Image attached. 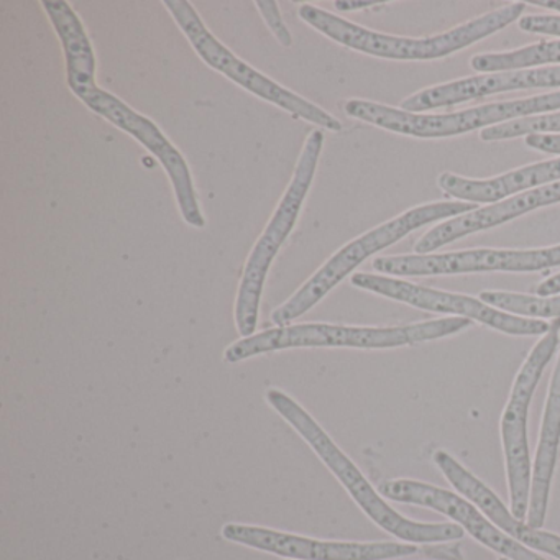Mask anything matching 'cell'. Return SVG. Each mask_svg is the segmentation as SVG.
Segmentation results:
<instances>
[{
  "mask_svg": "<svg viewBox=\"0 0 560 560\" xmlns=\"http://www.w3.org/2000/svg\"><path fill=\"white\" fill-rule=\"evenodd\" d=\"M524 11H526L524 2H513L480 15L467 24L451 28L445 34L424 38L380 34L311 4L301 5L300 18L324 37L350 50L360 51L370 57L386 58V60L429 61L451 57L477 42L491 37L497 32L510 27L514 22H520Z\"/></svg>",
  "mask_w": 560,
  "mask_h": 560,
  "instance_id": "cell-1",
  "label": "cell"
},
{
  "mask_svg": "<svg viewBox=\"0 0 560 560\" xmlns=\"http://www.w3.org/2000/svg\"><path fill=\"white\" fill-rule=\"evenodd\" d=\"M267 401L271 408L311 445L326 467L346 487L363 513L386 533L415 544L451 542L464 537L465 530L455 523H418L393 510L378 491L363 477L357 465L334 444L327 432L314 421L313 416L280 389H268Z\"/></svg>",
  "mask_w": 560,
  "mask_h": 560,
  "instance_id": "cell-2",
  "label": "cell"
},
{
  "mask_svg": "<svg viewBox=\"0 0 560 560\" xmlns=\"http://www.w3.org/2000/svg\"><path fill=\"white\" fill-rule=\"evenodd\" d=\"M464 317L425 320L396 327H353L336 324H296L275 327L232 343L224 353L228 363H238L261 353L303 347H347V349H395L452 336L470 327Z\"/></svg>",
  "mask_w": 560,
  "mask_h": 560,
  "instance_id": "cell-3",
  "label": "cell"
},
{
  "mask_svg": "<svg viewBox=\"0 0 560 560\" xmlns=\"http://www.w3.org/2000/svg\"><path fill=\"white\" fill-rule=\"evenodd\" d=\"M475 209L477 206L470 205V202H431V205L409 209V211L396 215L392 221L353 238L352 242L337 250L287 303L277 307L271 313V320L277 324V327L290 326L291 320L298 319L307 311L313 310L366 258L392 247L396 242L424 225L444 221V219L448 221V219L458 218V215L467 214Z\"/></svg>",
  "mask_w": 560,
  "mask_h": 560,
  "instance_id": "cell-4",
  "label": "cell"
},
{
  "mask_svg": "<svg viewBox=\"0 0 560 560\" xmlns=\"http://www.w3.org/2000/svg\"><path fill=\"white\" fill-rule=\"evenodd\" d=\"M323 147V130H313L301 150L293 178H291L283 198L278 202L264 234L255 242L254 248L248 255L241 287H238L237 301H235V326L242 337L254 336L257 330L258 313H260L268 271H270L277 255L280 254L284 242L293 232L298 218L303 211L304 202H306L311 185L316 176Z\"/></svg>",
  "mask_w": 560,
  "mask_h": 560,
  "instance_id": "cell-5",
  "label": "cell"
},
{
  "mask_svg": "<svg viewBox=\"0 0 560 560\" xmlns=\"http://www.w3.org/2000/svg\"><path fill=\"white\" fill-rule=\"evenodd\" d=\"M347 116L372 124L388 132L418 139H447L478 129H490L513 120L559 113L560 91L527 100L485 104L452 114H415L383 106L365 100H349L343 104Z\"/></svg>",
  "mask_w": 560,
  "mask_h": 560,
  "instance_id": "cell-6",
  "label": "cell"
},
{
  "mask_svg": "<svg viewBox=\"0 0 560 560\" xmlns=\"http://www.w3.org/2000/svg\"><path fill=\"white\" fill-rule=\"evenodd\" d=\"M71 93L97 116L116 126L122 132L129 133L140 145L145 147L168 175L175 191L176 205L183 221L191 228L202 229L206 225L205 214L199 205L198 192L192 182L191 170L188 162L172 140L162 132L159 126L149 117L137 113L127 106L122 100L114 96L109 91L97 86L96 73L80 74L77 78H67Z\"/></svg>",
  "mask_w": 560,
  "mask_h": 560,
  "instance_id": "cell-7",
  "label": "cell"
},
{
  "mask_svg": "<svg viewBox=\"0 0 560 560\" xmlns=\"http://www.w3.org/2000/svg\"><path fill=\"white\" fill-rule=\"evenodd\" d=\"M165 8L175 19L179 31L188 38L198 57L209 68L224 74L232 83L238 84L248 93L260 97L261 101H267V103L287 110L294 119L306 120V122L329 130V132H340L342 130L340 120L330 116L323 107L316 106L311 101L304 100L300 94L287 90L277 81L270 80L250 65L245 63L237 55L232 54L206 27L201 15L192 8L191 2H188V0H166Z\"/></svg>",
  "mask_w": 560,
  "mask_h": 560,
  "instance_id": "cell-8",
  "label": "cell"
},
{
  "mask_svg": "<svg viewBox=\"0 0 560 560\" xmlns=\"http://www.w3.org/2000/svg\"><path fill=\"white\" fill-rule=\"evenodd\" d=\"M560 342V319L550 323L549 330L533 347L511 386L510 399L501 416V444L506 462L508 488H510V511L516 520L524 521L529 510L530 465L527 444V416L534 392L542 378L544 370L556 355Z\"/></svg>",
  "mask_w": 560,
  "mask_h": 560,
  "instance_id": "cell-9",
  "label": "cell"
},
{
  "mask_svg": "<svg viewBox=\"0 0 560 560\" xmlns=\"http://www.w3.org/2000/svg\"><path fill=\"white\" fill-rule=\"evenodd\" d=\"M350 283L360 290L380 294V296L418 307V310L451 314L452 317H464V319L475 320V323L483 324L490 329L500 330L510 336H544L550 327V323L547 320L504 313V311L483 303L480 298L434 290V288L421 287V284L409 283V281L396 280L386 275L355 273Z\"/></svg>",
  "mask_w": 560,
  "mask_h": 560,
  "instance_id": "cell-10",
  "label": "cell"
},
{
  "mask_svg": "<svg viewBox=\"0 0 560 560\" xmlns=\"http://www.w3.org/2000/svg\"><path fill=\"white\" fill-rule=\"evenodd\" d=\"M372 267L388 277H441L487 271L530 273L560 267V245L534 250L475 248L448 254L380 257L373 260Z\"/></svg>",
  "mask_w": 560,
  "mask_h": 560,
  "instance_id": "cell-11",
  "label": "cell"
},
{
  "mask_svg": "<svg viewBox=\"0 0 560 560\" xmlns=\"http://www.w3.org/2000/svg\"><path fill=\"white\" fill-rule=\"evenodd\" d=\"M222 536L231 542L287 557L288 560H386L412 556L419 550L415 544L334 542L237 523L225 524Z\"/></svg>",
  "mask_w": 560,
  "mask_h": 560,
  "instance_id": "cell-12",
  "label": "cell"
},
{
  "mask_svg": "<svg viewBox=\"0 0 560 560\" xmlns=\"http://www.w3.org/2000/svg\"><path fill=\"white\" fill-rule=\"evenodd\" d=\"M378 490L388 500L429 508V510L451 517L475 540L500 553L504 559L546 560L523 544L506 536L471 501L458 497L457 493L434 487V485L422 483V481L405 480V478L385 481L380 485Z\"/></svg>",
  "mask_w": 560,
  "mask_h": 560,
  "instance_id": "cell-13",
  "label": "cell"
},
{
  "mask_svg": "<svg viewBox=\"0 0 560 560\" xmlns=\"http://www.w3.org/2000/svg\"><path fill=\"white\" fill-rule=\"evenodd\" d=\"M537 88H560V65L480 74V77L438 84L406 97L401 103V109L419 114L439 109V107L455 106L465 101L481 100L493 94L537 90Z\"/></svg>",
  "mask_w": 560,
  "mask_h": 560,
  "instance_id": "cell-14",
  "label": "cell"
},
{
  "mask_svg": "<svg viewBox=\"0 0 560 560\" xmlns=\"http://www.w3.org/2000/svg\"><path fill=\"white\" fill-rule=\"evenodd\" d=\"M560 183L539 186L517 192L503 201L494 202L487 208L475 209L458 218L448 219L432 228L428 234L422 235L415 245L416 255H429L444 245L452 244L458 238L467 237L475 232L487 231L514 221L527 212L537 211L546 206L559 205Z\"/></svg>",
  "mask_w": 560,
  "mask_h": 560,
  "instance_id": "cell-15",
  "label": "cell"
},
{
  "mask_svg": "<svg viewBox=\"0 0 560 560\" xmlns=\"http://www.w3.org/2000/svg\"><path fill=\"white\" fill-rule=\"evenodd\" d=\"M434 462L439 470L447 478L448 483L462 497L471 501L506 536L523 544L527 549L539 550V552L560 560V536L530 527L526 521L516 520L513 513L506 510V506L497 497V493H493V490H490L483 481L478 480L471 471H468L464 465L458 464L447 452H435Z\"/></svg>",
  "mask_w": 560,
  "mask_h": 560,
  "instance_id": "cell-16",
  "label": "cell"
},
{
  "mask_svg": "<svg viewBox=\"0 0 560 560\" xmlns=\"http://www.w3.org/2000/svg\"><path fill=\"white\" fill-rule=\"evenodd\" d=\"M560 183V156L534 163L487 179L464 178L454 173H442L438 185L445 195L470 205H494L517 192L539 186Z\"/></svg>",
  "mask_w": 560,
  "mask_h": 560,
  "instance_id": "cell-17",
  "label": "cell"
},
{
  "mask_svg": "<svg viewBox=\"0 0 560 560\" xmlns=\"http://www.w3.org/2000/svg\"><path fill=\"white\" fill-rule=\"evenodd\" d=\"M560 447V353L552 376H550L549 395L544 408L542 425L534 457L533 478H530L529 510L526 523L540 529L546 521L549 506L550 485L556 471Z\"/></svg>",
  "mask_w": 560,
  "mask_h": 560,
  "instance_id": "cell-18",
  "label": "cell"
},
{
  "mask_svg": "<svg viewBox=\"0 0 560 560\" xmlns=\"http://www.w3.org/2000/svg\"><path fill=\"white\" fill-rule=\"evenodd\" d=\"M557 67L560 65L559 40L539 42L506 54L475 55L471 70L477 73H501V71L529 70V68Z\"/></svg>",
  "mask_w": 560,
  "mask_h": 560,
  "instance_id": "cell-19",
  "label": "cell"
},
{
  "mask_svg": "<svg viewBox=\"0 0 560 560\" xmlns=\"http://www.w3.org/2000/svg\"><path fill=\"white\" fill-rule=\"evenodd\" d=\"M480 300L504 313L530 319H560V294L539 298L508 291H483Z\"/></svg>",
  "mask_w": 560,
  "mask_h": 560,
  "instance_id": "cell-20",
  "label": "cell"
},
{
  "mask_svg": "<svg viewBox=\"0 0 560 560\" xmlns=\"http://www.w3.org/2000/svg\"><path fill=\"white\" fill-rule=\"evenodd\" d=\"M536 133H560V113L544 114V116L527 117L513 120L481 130L483 142H500V140L516 139V137L536 136Z\"/></svg>",
  "mask_w": 560,
  "mask_h": 560,
  "instance_id": "cell-21",
  "label": "cell"
},
{
  "mask_svg": "<svg viewBox=\"0 0 560 560\" xmlns=\"http://www.w3.org/2000/svg\"><path fill=\"white\" fill-rule=\"evenodd\" d=\"M258 12L264 18L265 24L270 28L271 34L275 35L281 47L291 48L293 45V35L290 28L284 24L283 15H281L280 8H278L275 0H258Z\"/></svg>",
  "mask_w": 560,
  "mask_h": 560,
  "instance_id": "cell-22",
  "label": "cell"
},
{
  "mask_svg": "<svg viewBox=\"0 0 560 560\" xmlns=\"http://www.w3.org/2000/svg\"><path fill=\"white\" fill-rule=\"evenodd\" d=\"M517 24L521 31L527 34L560 38V15H526Z\"/></svg>",
  "mask_w": 560,
  "mask_h": 560,
  "instance_id": "cell-23",
  "label": "cell"
},
{
  "mask_svg": "<svg viewBox=\"0 0 560 560\" xmlns=\"http://www.w3.org/2000/svg\"><path fill=\"white\" fill-rule=\"evenodd\" d=\"M421 550L424 552L425 557H429V559L464 560V556H462L460 547H458V544H424Z\"/></svg>",
  "mask_w": 560,
  "mask_h": 560,
  "instance_id": "cell-24",
  "label": "cell"
},
{
  "mask_svg": "<svg viewBox=\"0 0 560 560\" xmlns=\"http://www.w3.org/2000/svg\"><path fill=\"white\" fill-rule=\"evenodd\" d=\"M524 142L529 149L560 156V133H536L527 136Z\"/></svg>",
  "mask_w": 560,
  "mask_h": 560,
  "instance_id": "cell-25",
  "label": "cell"
},
{
  "mask_svg": "<svg viewBox=\"0 0 560 560\" xmlns=\"http://www.w3.org/2000/svg\"><path fill=\"white\" fill-rule=\"evenodd\" d=\"M560 294V273L553 275V277L547 278L542 283L537 284L536 296L549 298L557 296Z\"/></svg>",
  "mask_w": 560,
  "mask_h": 560,
  "instance_id": "cell-26",
  "label": "cell"
},
{
  "mask_svg": "<svg viewBox=\"0 0 560 560\" xmlns=\"http://www.w3.org/2000/svg\"><path fill=\"white\" fill-rule=\"evenodd\" d=\"M383 2H376V0H339V2H336V8L339 9V11L343 12H350V11H360V9H369V8H376V5H382Z\"/></svg>",
  "mask_w": 560,
  "mask_h": 560,
  "instance_id": "cell-27",
  "label": "cell"
},
{
  "mask_svg": "<svg viewBox=\"0 0 560 560\" xmlns=\"http://www.w3.org/2000/svg\"><path fill=\"white\" fill-rule=\"evenodd\" d=\"M533 5L560 12V0H534Z\"/></svg>",
  "mask_w": 560,
  "mask_h": 560,
  "instance_id": "cell-28",
  "label": "cell"
},
{
  "mask_svg": "<svg viewBox=\"0 0 560 560\" xmlns=\"http://www.w3.org/2000/svg\"><path fill=\"white\" fill-rule=\"evenodd\" d=\"M500 560H510V559H504V557H500Z\"/></svg>",
  "mask_w": 560,
  "mask_h": 560,
  "instance_id": "cell-29",
  "label": "cell"
}]
</instances>
